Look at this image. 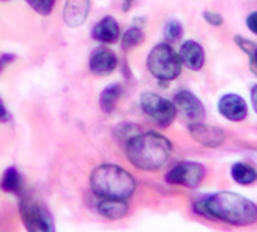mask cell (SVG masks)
<instances>
[{"mask_svg": "<svg viewBox=\"0 0 257 232\" xmlns=\"http://www.w3.org/2000/svg\"><path fill=\"white\" fill-rule=\"evenodd\" d=\"M0 187L8 193L21 195L22 192V176L16 167H8L0 181Z\"/></svg>", "mask_w": 257, "mask_h": 232, "instance_id": "ac0fdd59", "label": "cell"}, {"mask_svg": "<svg viewBox=\"0 0 257 232\" xmlns=\"http://www.w3.org/2000/svg\"><path fill=\"white\" fill-rule=\"evenodd\" d=\"M205 17V21L209 24V25H214V27H220V25H223V17L217 14V13H212V11H205L203 14Z\"/></svg>", "mask_w": 257, "mask_h": 232, "instance_id": "cb8c5ba5", "label": "cell"}, {"mask_svg": "<svg viewBox=\"0 0 257 232\" xmlns=\"http://www.w3.org/2000/svg\"><path fill=\"white\" fill-rule=\"evenodd\" d=\"M140 105L143 112L161 127L171 126V122L175 119V115H177V109L174 102L161 98L157 93H149V92L143 93L140 98Z\"/></svg>", "mask_w": 257, "mask_h": 232, "instance_id": "5b68a950", "label": "cell"}, {"mask_svg": "<svg viewBox=\"0 0 257 232\" xmlns=\"http://www.w3.org/2000/svg\"><path fill=\"white\" fill-rule=\"evenodd\" d=\"M4 2H7V0H4Z\"/></svg>", "mask_w": 257, "mask_h": 232, "instance_id": "4dcf8cb0", "label": "cell"}, {"mask_svg": "<svg viewBox=\"0 0 257 232\" xmlns=\"http://www.w3.org/2000/svg\"><path fill=\"white\" fill-rule=\"evenodd\" d=\"M10 119V115H8V110L5 109V105L2 104V101H0V121H8Z\"/></svg>", "mask_w": 257, "mask_h": 232, "instance_id": "4316f807", "label": "cell"}, {"mask_svg": "<svg viewBox=\"0 0 257 232\" xmlns=\"http://www.w3.org/2000/svg\"><path fill=\"white\" fill-rule=\"evenodd\" d=\"M91 36L101 44H115L121 38V30L116 19H113L112 16H105L93 27Z\"/></svg>", "mask_w": 257, "mask_h": 232, "instance_id": "4fadbf2b", "label": "cell"}, {"mask_svg": "<svg viewBox=\"0 0 257 232\" xmlns=\"http://www.w3.org/2000/svg\"><path fill=\"white\" fill-rule=\"evenodd\" d=\"M183 36V27L178 21H171L164 27V39H166L168 44H174L178 42Z\"/></svg>", "mask_w": 257, "mask_h": 232, "instance_id": "ffe728a7", "label": "cell"}, {"mask_svg": "<svg viewBox=\"0 0 257 232\" xmlns=\"http://www.w3.org/2000/svg\"><path fill=\"white\" fill-rule=\"evenodd\" d=\"M251 102H252L254 110L257 112V85H254L252 90H251Z\"/></svg>", "mask_w": 257, "mask_h": 232, "instance_id": "f1b7e54d", "label": "cell"}, {"mask_svg": "<svg viewBox=\"0 0 257 232\" xmlns=\"http://www.w3.org/2000/svg\"><path fill=\"white\" fill-rule=\"evenodd\" d=\"M234 42H235L238 47H240V48L246 53L248 56H251V55H252L254 50H255V47H257L254 42H249V41L243 39L242 36H235V38H234Z\"/></svg>", "mask_w": 257, "mask_h": 232, "instance_id": "603a6c76", "label": "cell"}, {"mask_svg": "<svg viewBox=\"0 0 257 232\" xmlns=\"http://www.w3.org/2000/svg\"><path fill=\"white\" fill-rule=\"evenodd\" d=\"M181 67L183 64L178 53L168 42L155 45L148 56V68L160 82L177 79L181 73Z\"/></svg>", "mask_w": 257, "mask_h": 232, "instance_id": "277c9868", "label": "cell"}, {"mask_svg": "<svg viewBox=\"0 0 257 232\" xmlns=\"http://www.w3.org/2000/svg\"><path fill=\"white\" fill-rule=\"evenodd\" d=\"M16 61V55H11V53H7V55L0 56V71H4L10 64H13Z\"/></svg>", "mask_w": 257, "mask_h": 232, "instance_id": "d4e9b609", "label": "cell"}, {"mask_svg": "<svg viewBox=\"0 0 257 232\" xmlns=\"http://www.w3.org/2000/svg\"><path fill=\"white\" fill-rule=\"evenodd\" d=\"M200 215L215 218L235 226H246L257 221V206L234 192H217L194 204Z\"/></svg>", "mask_w": 257, "mask_h": 232, "instance_id": "6da1fadb", "label": "cell"}, {"mask_svg": "<svg viewBox=\"0 0 257 232\" xmlns=\"http://www.w3.org/2000/svg\"><path fill=\"white\" fill-rule=\"evenodd\" d=\"M90 4L91 0H67L62 13L64 22L71 28L81 27L88 17Z\"/></svg>", "mask_w": 257, "mask_h": 232, "instance_id": "7c38bea8", "label": "cell"}, {"mask_svg": "<svg viewBox=\"0 0 257 232\" xmlns=\"http://www.w3.org/2000/svg\"><path fill=\"white\" fill-rule=\"evenodd\" d=\"M118 59L113 51H110L108 48H96L91 53L88 67L91 73H95L98 76H107L116 68Z\"/></svg>", "mask_w": 257, "mask_h": 232, "instance_id": "30bf717a", "label": "cell"}, {"mask_svg": "<svg viewBox=\"0 0 257 232\" xmlns=\"http://www.w3.org/2000/svg\"><path fill=\"white\" fill-rule=\"evenodd\" d=\"M27 4L41 16H48L53 8H54V4H56V0H27Z\"/></svg>", "mask_w": 257, "mask_h": 232, "instance_id": "44dd1931", "label": "cell"}, {"mask_svg": "<svg viewBox=\"0 0 257 232\" xmlns=\"http://www.w3.org/2000/svg\"><path fill=\"white\" fill-rule=\"evenodd\" d=\"M246 27L249 28V31H252L254 34H257V11L251 13L246 17Z\"/></svg>", "mask_w": 257, "mask_h": 232, "instance_id": "484cf974", "label": "cell"}, {"mask_svg": "<svg viewBox=\"0 0 257 232\" xmlns=\"http://www.w3.org/2000/svg\"><path fill=\"white\" fill-rule=\"evenodd\" d=\"M22 221L28 230H53V217L38 200L25 197L19 203Z\"/></svg>", "mask_w": 257, "mask_h": 232, "instance_id": "8992f818", "label": "cell"}, {"mask_svg": "<svg viewBox=\"0 0 257 232\" xmlns=\"http://www.w3.org/2000/svg\"><path fill=\"white\" fill-rule=\"evenodd\" d=\"M178 56L181 64L189 70H200L205 64V50L195 41H188L181 45Z\"/></svg>", "mask_w": 257, "mask_h": 232, "instance_id": "5bb4252c", "label": "cell"}, {"mask_svg": "<svg viewBox=\"0 0 257 232\" xmlns=\"http://www.w3.org/2000/svg\"><path fill=\"white\" fill-rule=\"evenodd\" d=\"M144 41V33H143V28L140 27H132L128 28L122 36H121V47L122 50H131L137 45H140L141 42Z\"/></svg>", "mask_w": 257, "mask_h": 232, "instance_id": "d6986e66", "label": "cell"}, {"mask_svg": "<svg viewBox=\"0 0 257 232\" xmlns=\"http://www.w3.org/2000/svg\"><path fill=\"white\" fill-rule=\"evenodd\" d=\"M251 58V68H252V71L257 75V47H255V50H254V53L249 56Z\"/></svg>", "mask_w": 257, "mask_h": 232, "instance_id": "83f0119b", "label": "cell"}, {"mask_svg": "<svg viewBox=\"0 0 257 232\" xmlns=\"http://www.w3.org/2000/svg\"><path fill=\"white\" fill-rule=\"evenodd\" d=\"M125 2H134V0H125Z\"/></svg>", "mask_w": 257, "mask_h": 232, "instance_id": "f546056e", "label": "cell"}, {"mask_svg": "<svg viewBox=\"0 0 257 232\" xmlns=\"http://www.w3.org/2000/svg\"><path fill=\"white\" fill-rule=\"evenodd\" d=\"M98 212L108 220H119L127 215L128 206H127L125 200L102 198L98 204Z\"/></svg>", "mask_w": 257, "mask_h": 232, "instance_id": "9a60e30c", "label": "cell"}, {"mask_svg": "<svg viewBox=\"0 0 257 232\" xmlns=\"http://www.w3.org/2000/svg\"><path fill=\"white\" fill-rule=\"evenodd\" d=\"M231 176L237 184H242V186H248V184H252L254 181H257L255 169L245 163L234 164L231 169Z\"/></svg>", "mask_w": 257, "mask_h": 232, "instance_id": "e0dca14e", "label": "cell"}, {"mask_svg": "<svg viewBox=\"0 0 257 232\" xmlns=\"http://www.w3.org/2000/svg\"><path fill=\"white\" fill-rule=\"evenodd\" d=\"M172 153L171 141L157 132L138 133L125 142V155L137 169L157 170L168 163Z\"/></svg>", "mask_w": 257, "mask_h": 232, "instance_id": "7a4b0ae2", "label": "cell"}, {"mask_svg": "<svg viewBox=\"0 0 257 232\" xmlns=\"http://www.w3.org/2000/svg\"><path fill=\"white\" fill-rule=\"evenodd\" d=\"M90 187L102 198L128 200L137 189L135 178L116 164H102L91 172Z\"/></svg>", "mask_w": 257, "mask_h": 232, "instance_id": "3957f363", "label": "cell"}, {"mask_svg": "<svg viewBox=\"0 0 257 232\" xmlns=\"http://www.w3.org/2000/svg\"><path fill=\"white\" fill-rule=\"evenodd\" d=\"M218 112L229 121H243L248 113V105L242 96L229 93L218 101Z\"/></svg>", "mask_w": 257, "mask_h": 232, "instance_id": "8fae6325", "label": "cell"}, {"mask_svg": "<svg viewBox=\"0 0 257 232\" xmlns=\"http://www.w3.org/2000/svg\"><path fill=\"white\" fill-rule=\"evenodd\" d=\"M115 133L119 139H125V142H127L138 135V127L132 126V124H122V126L116 127Z\"/></svg>", "mask_w": 257, "mask_h": 232, "instance_id": "7402d4cb", "label": "cell"}, {"mask_svg": "<svg viewBox=\"0 0 257 232\" xmlns=\"http://www.w3.org/2000/svg\"><path fill=\"white\" fill-rule=\"evenodd\" d=\"M189 133L198 142V144L214 149L218 147L225 141V132L215 126H208L203 122H191L189 124Z\"/></svg>", "mask_w": 257, "mask_h": 232, "instance_id": "9c48e42d", "label": "cell"}, {"mask_svg": "<svg viewBox=\"0 0 257 232\" xmlns=\"http://www.w3.org/2000/svg\"><path fill=\"white\" fill-rule=\"evenodd\" d=\"M121 93H122L121 84H110V85H107L104 90L101 92V96H99V105H101V109L105 113L112 112L115 109V105H116Z\"/></svg>", "mask_w": 257, "mask_h": 232, "instance_id": "2e32d148", "label": "cell"}, {"mask_svg": "<svg viewBox=\"0 0 257 232\" xmlns=\"http://www.w3.org/2000/svg\"><path fill=\"white\" fill-rule=\"evenodd\" d=\"M205 175H206V170L201 164L185 161V163L177 164L175 167H172L168 172L166 181L169 184H177V186H185V187L194 189L203 181Z\"/></svg>", "mask_w": 257, "mask_h": 232, "instance_id": "52a82bcc", "label": "cell"}, {"mask_svg": "<svg viewBox=\"0 0 257 232\" xmlns=\"http://www.w3.org/2000/svg\"><path fill=\"white\" fill-rule=\"evenodd\" d=\"M174 105L177 112L183 115V118L188 119L189 122H200L203 121L206 116L205 105L201 104V101L188 90H181L175 95Z\"/></svg>", "mask_w": 257, "mask_h": 232, "instance_id": "ba28073f", "label": "cell"}]
</instances>
